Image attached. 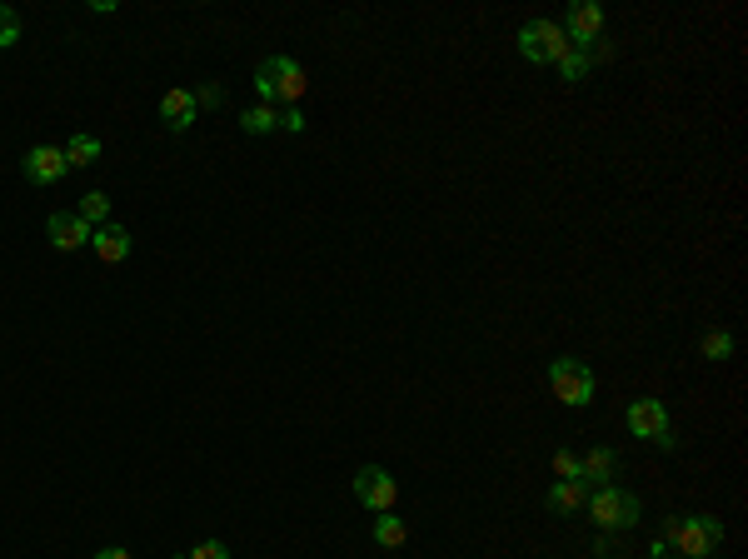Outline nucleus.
Listing matches in <instances>:
<instances>
[{
  "instance_id": "obj_14",
  "label": "nucleus",
  "mask_w": 748,
  "mask_h": 559,
  "mask_svg": "<svg viewBox=\"0 0 748 559\" xmlns=\"http://www.w3.org/2000/svg\"><path fill=\"white\" fill-rule=\"evenodd\" d=\"M614 465H619L614 450H589V455H579V480L599 490V480H614Z\"/></svg>"
},
{
  "instance_id": "obj_6",
  "label": "nucleus",
  "mask_w": 748,
  "mask_h": 559,
  "mask_svg": "<svg viewBox=\"0 0 748 559\" xmlns=\"http://www.w3.org/2000/svg\"><path fill=\"white\" fill-rule=\"evenodd\" d=\"M624 425H629L639 440H654L659 450H674V445H679V440H674V425H669L664 400H634V405H629V415H624Z\"/></svg>"
},
{
  "instance_id": "obj_4",
  "label": "nucleus",
  "mask_w": 748,
  "mask_h": 559,
  "mask_svg": "<svg viewBox=\"0 0 748 559\" xmlns=\"http://www.w3.org/2000/svg\"><path fill=\"white\" fill-rule=\"evenodd\" d=\"M584 510L594 515L599 530H634L639 515H644V510H639V495H629V490H619V485H599Z\"/></svg>"
},
{
  "instance_id": "obj_18",
  "label": "nucleus",
  "mask_w": 748,
  "mask_h": 559,
  "mask_svg": "<svg viewBox=\"0 0 748 559\" xmlns=\"http://www.w3.org/2000/svg\"><path fill=\"white\" fill-rule=\"evenodd\" d=\"M90 230H100V225H110V195L105 190H85L80 195V210H75Z\"/></svg>"
},
{
  "instance_id": "obj_15",
  "label": "nucleus",
  "mask_w": 748,
  "mask_h": 559,
  "mask_svg": "<svg viewBox=\"0 0 748 559\" xmlns=\"http://www.w3.org/2000/svg\"><path fill=\"white\" fill-rule=\"evenodd\" d=\"M589 65H594V45H569V50L559 55V75H564L569 85H579V80L589 75Z\"/></svg>"
},
{
  "instance_id": "obj_26",
  "label": "nucleus",
  "mask_w": 748,
  "mask_h": 559,
  "mask_svg": "<svg viewBox=\"0 0 748 559\" xmlns=\"http://www.w3.org/2000/svg\"><path fill=\"white\" fill-rule=\"evenodd\" d=\"M110 559H130V555H125V550H110Z\"/></svg>"
},
{
  "instance_id": "obj_12",
  "label": "nucleus",
  "mask_w": 748,
  "mask_h": 559,
  "mask_svg": "<svg viewBox=\"0 0 748 559\" xmlns=\"http://www.w3.org/2000/svg\"><path fill=\"white\" fill-rule=\"evenodd\" d=\"M130 245H135V240H130V230H125L120 220H110V225H100V230L90 235V250H95L105 265H120V260L130 255Z\"/></svg>"
},
{
  "instance_id": "obj_27",
  "label": "nucleus",
  "mask_w": 748,
  "mask_h": 559,
  "mask_svg": "<svg viewBox=\"0 0 748 559\" xmlns=\"http://www.w3.org/2000/svg\"><path fill=\"white\" fill-rule=\"evenodd\" d=\"M95 559H110V550H100V555H95Z\"/></svg>"
},
{
  "instance_id": "obj_19",
  "label": "nucleus",
  "mask_w": 748,
  "mask_h": 559,
  "mask_svg": "<svg viewBox=\"0 0 748 559\" xmlns=\"http://www.w3.org/2000/svg\"><path fill=\"white\" fill-rule=\"evenodd\" d=\"M404 540H409V530H404V520H399L394 510L374 520V545H384V550H399Z\"/></svg>"
},
{
  "instance_id": "obj_17",
  "label": "nucleus",
  "mask_w": 748,
  "mask_h": 559,
  "mask_svg": "<svg viewBox=\"0 0 748 559\" xmlns=\"http://www.w3.org/2000/svg\"><path fill=\"white\" fill-rule=\"evenodd\" d=\"M240 130L245 135H270V130H280V110L275 105H250V110H240Z\"/></svg>"
},
{
  "instance_id": "obj_16",
  "label": "nucleus",
  "mask_w": 748,
  "mask_h": 559,
  "mask_svg": "<svg viewBox=\"0 0 748 559\" xmlns=\"http://www.w3.org/2000/svg\"><path fill=\"white\" fill-rule=\"evenodd\" d=\"M60 150H65V165H70V170H85V165L100 160V140H95V135H70Z\"/></svg>"
},
{
  "instance_id": "obj_22",
  "label": "nucleus",
  "mask_w": 748,
  "mask_h": 559,
  "mask_svg": "<svg viewBox=\"0 0 748 559\" xmlns=\"http://www.w3.org/2000/svg\"><path fill=\"white\" fill-rule=\"evenodd\" d=\"M554 475H559V480H579V455H574V450H559V455H554Z\"/></svg>"
},
{
  "instance_id": "obj_1",
  "label": "nucleus",
  "mask_w": 748,
  "mask_h": 559,
  "mask_svg": "<svg viewBox=\"0 0 748 559\" xmlns=\"http://www.w3.org/2000/svg\"><path fill=\"white\" fill-rule=\"evenodd\" d=\"M305 65L295 60V55H270V60H260V70H255V90H260V105H275V100H285V105H295L300 95H305Z\"/></svg>"
},
{
  "instance_id": "obj_10",
  "label": "nucleus",
  "mask_w": 748,
  "mask_h": 559,
  "mask_svg": "<svg viewBox=\"0 0 748 559\" xmlns=\"http://www.w3.org/2000/svg\"><path fill=\"white\" fill-rule=\"evenodd\" d=\"M564 35H569L574 45H594V40L604 35V5H594V0L569 5V15H564Z\"/></svg>"
},
{
  "instance_id": "obj_23",
  "label": "nucleus",
  "mask_w": 748,
  "mask_h": 559,
  "mask_svg": "<svg viewBox=\"0 0 748 559\" xmlns=\"http://www.w3.org/2000/svg\"><path fill=\"white\" fill-rule=\"evenodd\" d=\"M195 105H200V110H220V105H225V90H220V85H200V90H195Z\"/></svg>"
},
{
  "instance_id": "obj_8",
  "label": "nucleus",
  "mask_w": 748,
  "mask_h": 559,
  "mask_svg": "<svg viewBox=\"0 0 748 559\" xmlns=\"http://www.w3.org/2000/svg\"><path fill=\"white\" fill-rule=\"evenodd\" d=\"M65 150L60 145H30L25 150V180L30 185H60L65 180Z\"/></svg>"
},
{
  "instance_id": "obj_2",
  "label": "nucleus",
  "mask_w": 748,
  "mask_h": 559,
  "mask_svg": "<svg viewBox=\"0 0 748 559\" xmlns=\"http://www.w3.org/2000/svg\"><path fill=\"white\" fill-rule=\"evenodd\" d=\"M659 540H664V545H679V555L704 559L724 545V525H719L714 515H689V520H669Z\"/></svg>"
},
{
  "instance_id": "obj_28",
  "label": "nucleus",
  "mask_w": 748,
  "mask_h": 559,
  "mask_svg": "<svg viewBox=\"0 0 748 559\" xmlns=\"http://www.w3.org/2000/svg\"><path fill=\"white\" fill-rule=\"evenodd\" d=\"M669 559H689V555H669Z\"/></svg>"
},
{
  "instance_id": "obj_21",
  "label": "nucleus",
  "mask_w": 748,
  "mask_h": 559,
  "mask_svg": "<svg viewBox=\"0 0 748 559\" xmlns=\"http://www.w3.org/2000/svg\"><path fill=\"white\" fill-rule=\"evenodd\" d=\"M15 40H20V15H15L10 5H0V50L15 45Z\"/></svg>"
},
{
  "instance_id": "obj_5",
  "label": "nucleus",
  "mask_w": 748,
  "mask_h": 559,
  "mask_svg": "<svg viewBox=\"0 0 748 559\" xmlns=\"http://www.w3.org/2000/svg\"><path fill=\"white\" fill-rule=\"evenodd\" d=\"M574 40L564 35V25H554V20H524L519 25V55L529 60V65H559V55L569 50Z\"/></svg>"
},
{
  "instance_id": "obj_25",
  "label": "nucleus",
  "mask_w": 748,
  "mask_h": 559,
  "mask_svg": "<svg viewBox=\"0 0 748 559\" xmlns=\"http://www.w3.org/2000/svg\"><path fill=\"white\" fill-rule=\"evenodd\" d=\"M280 125H285L290 135H300L310 120H305V110H300V105H285V110H280Z\"/></svg>"
},
{
  "instance_id": "obj_13",
  "label": "nucleus",
  "mask_w": 748,
  "mask_h": 559,
  "mask_svg": "<svg viewBox=\"0 0 748 559\" xmlns=\"http://www.w3.org/2000/svg\"><path fill=\"white\" fill-rule=\"evenodd\" d=\"M589 495H594V485H584V480H554V490L544 495V505L554 515H574V510L589 505Z\"/></svg>"
},
{
  "instance_id": "obj_9",
  "label": "nucleus",
  "mask_w": 748,
  "mask_h": 559,
  "mask_svg": "<svg viewBox=\"0 0 748 559\" xmlns=\"http://www.w3.org/2000/svg\"><path fill=\"white\" fill-rule=\"evenodd\" d=\"M90 235H95V230H90L75 210H55V215L45 220V240H50L55 250H65V255L80 250V245H90Z\"/></svg>"
},
{
  "instance_id": "obj_11",
  "label": "nucleus",
  "mask_w": 748,
  "mask_h": 559,
  "mask_svg": "<svg viewBox=\"0 0 748 559\" xmlns=\"http://www.w3.org/2000/svg\"><path fill=\"white\" fill-rule=\"evenodd\" d=\"M160 120H165L170 130H190V125L200 120L195 90H185V85H170V90L160 95Z\"/></svg>"
},
{
  "instance_id": "obj_7",
  "label": "nucleus",
  "mask_w": 748,
  "mask_h": 559,
  "mask_svg": "<svg viewBox=\"0 0 748 559\" xmlns=\"http://www.w3.org/2000/svg\"><path fill=\"white\" fill-rule=\"evenodd\" d=\"M355 500L374 510V515H389L394 510V500H399V480L389 475V470H379V465H365L360 475H355Z\"/></svg>"
},
{
  "instance_id": "obj_24",
  "label": "nucleus",
  "mask_w": 748,
  "mask_h": 559,
  "mask_svg": "<svg viewBox=\"0 0 748 559\" xmlns=\"http://www.w3.org/2000/svg\"><path fill=\"white\" fill-rule=\"evenodd\" d=\"M185 559H230V550H225L220 540H200V545H195Z\"/></svg>"
},
{
  "instance_id": "obj_3",
  "label": "nucleus",
  "mask_w": 748,
  "mask_h": 559,
  "mask_svg": "<svg viewBox=\"0 0 748 559\" xmlns=\"http://www.w3.org/2000/svg\"><path fill=\"white\" fill-rule=\"evenodd\" d=\"M549 390H554V400H559V405H574V410H584V405L599 395V380H594V370H589L584 360H574V355H559V360L549 365Z\"/></svg>"
},
{
  "instance_id": "obj_20",
  "label": "nucleus",
  "mask_w": 748,
  "mask_h": 559,
  "mask_svg": "<svg viewBox=\"0 0 748 559\" xmlns=\"http://www.w3.org/2000/svg\"><path fill=\"white\" fill-rule=\"evenodd\" d=\"M699 350H704V360H729V355H734V335H729V330H709V335L699 340Z\"/></svg>"
}]
</instances>
